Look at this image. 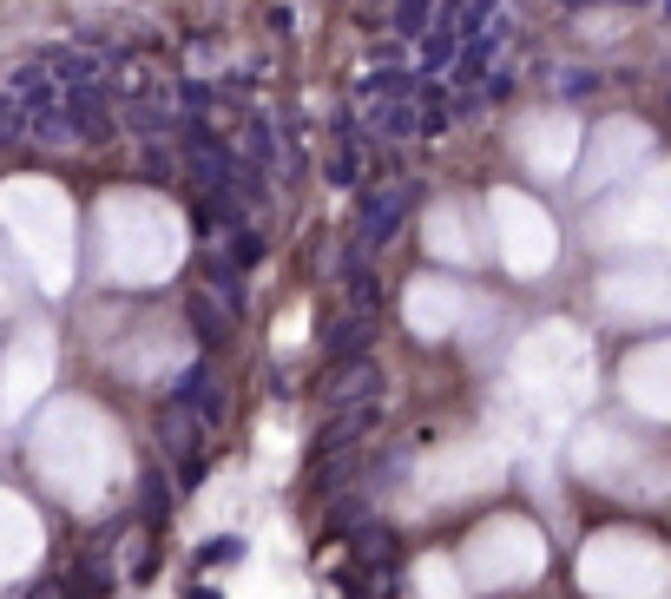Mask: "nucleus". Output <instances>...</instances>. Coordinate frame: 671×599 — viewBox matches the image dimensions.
<instances>
[{"mask_svg": "<svg viewBox=\"0 0 671 599\" xmlns=\"http://www.w3.org/2000/svg\"><path fill=\"white\" fill-rule=\"evenodd\" d=\"M415 191L422 185H408V178H389V185H375L356 198V244L362 251H389L395 231H402V218L415 211Z\"/></svg>", "mask_w": 671, "mask_h": 599, "instance_id": "obj_1", "label": "nucleus"}, {"mask_svg": "<svg viewBox=\"0 0 671 599\" xmlns=\"http://www.w3.org/2000/svg\"><path fill=\"white\" fill-rule=\"evenodd\" d=\"M60 112L73 126V145H106L119 132V112H112V79L93 86H60Z\"/></svg>", "mask_w": 671, "mask_h": 599, "instance_id": "obj_2", "label": "nucleus"}, {"mask_svg": "<svg viewBox=\"0 0 671 599\" xmlns=\"http://www.w3.org/2000/svg\"><path fill=\"white\" fill-rule=\"evenodd\" d=\"M316 402H323L329 415L336 409H362V402H382V363H375V356H362V363H336L323 376V389H316Z\"/></svg>", "mask_w": 671, "mask_h": 599, "instance_id": "obj_3", "label": "nucleus"}, {"mask_svg": "<svg viewBox=\"0 0 671 599\" xmlns=\"http://www.w3.org/2000/svg\"><path fill=\"white\" fill-rule=\"evenodd\" d=\"M165 409H185V415H198L204 428H218V422H224V382L211 376V363H204V356H198V363H191L185 376L172 382V402H165Z\"/></svg>", "mask_w": 671, "mask_h": 599, "instance_id": "obj_4", "label": "nucleus"}, {"mask_svg": "<svg viewBox=\"0 0 671 599\" xmlns=\"http://www.w3.org/2000/svg\"><path fill=\"white\" fill-rule=\"evenodd\" d=\"M382 422V402H362V409H336L323 428H316V442H310V455L316 461H329V455H349V448H362V435Z\"/></svg>", "mask_w": 671, "mask_h": 599, "instance_id": "obj_5", "label": "nucleus"}, {"mask_svg": "<svg viewBox=\"0 0 671 599\" xmlns=\"http://www.w3.org/2000/svg\"><path fill=\"white\" fill-rule=\"evenodd\" d=\"M422 73H408V66H369L356 79V99L362 106H422Z\"/></svg>", "mask_w": 671, "mask_h": 599, "instance_id": "obj_6", "label": "nucleus"}, {"mask_svg": "<svg viewBox=\"0 0 671 599\" xmlns=\"http://www.w3.org/2000/svg\"><path fill=\"white\" fill-rule=\"evenodd\" d=\"M237 158H244V165H257L264 178L283 165V139H277V112H270V106H250V112H244V132H237Z\"/></svg>", "mask_w": 671, "mask_h": 599, "instance_id": "obj_7", "label": "nucleus"}, {"mask_svg": "<svg viewBox=\"0 0 671 599\" xmlns=\"http://www.w3.org/2000/svg\"><path fill=\"white\" fill-rule=\"evenodd\" d=\"M369 349H375V316L343 310V316H329V323H323V356H329V369H336V363H362Z\"/></svg>", "mask_w": 671, "mask_h": 599, "instance_id": "obj_8", "label": "nucleus"}, {"mask_svg": "<svg viewBox=\"0 0 671 599\" xmlns=\"http://www.w3.org/2000/svg\"><path fill=\"white\" fill-rule=\"evenodd\" d=\"M0 93L14 99L20 112H53V106H60V79H53L40 60H27L14 79H7V86H0Z\"/></svg>", "mask_w": 671, "mask_h": 599, "instance_id": "obj_9", "label": "nucleus"}, {"mask_svg": "<svg viewBox=\"0 0 671 599\" xmlns=\"http://www.w3.org/2000/svg\"><path fill=\"white\" fill-rule=\"evenodd\" d=\"M172 501H178V488H172V474H165V461H145L139 468V521L152 527V534L178 514Z\"/></svg>", "mask_w": 671, "mask_h": 599, "instance_id": "obj_10", "label": "nucleus"}, {"mask_svg": "<svg viewBox=\"0 0 671 599\" xmlns=\"http://www.w3.org/2000/svg\"><path fill=\"white\" fill-rule=\"evenodd\" d=\"M185 323H191V336H198L204 349H224L231 343V330H237V316L224 310L211 290H198V297H185Z\"/></svg>", "mask_w": 671, "mask_h": 599, "instance_id": "obj_11", "label": "nucleus"}, {"mask_svg": "<svg viewBox=\"0 0 671 599\" xmlns=\"http://www.w3.org/2000/svg\"><path fill=\"white\" fill-rule=\"evenodd\" d=\"M204 257H218L224 270H237V277H244V270L264 264V231H257V224H237V231H224Z\"/></svg>", "mask_w": 671, "mask_h": 599, "instance_id": "obj_12", "label": "nucleus"}, {"mask_svg": "<svg viewBox=\"0 0 671 599\" xmlns=\"http://www.w3.org/2000/svg\"><path fill=\"white\" fill-rule=\"evenodd\" d=\"M349 540H356V560L369 573H395V560H402V540H395V527H382V521H362Z\"/></svg>", "mask_w": 671, "mask_h": 599, "instance_id": "obj_13", "label": "nucleus"}, {"mask_svg": "<svg viewBox=\"0 0 671 599\" xmlns=\"http://www.w3.org/2000/svg\"><path fill=\"white\" fill-rule=\"evenodd\" d=\"M369 139H422V106H362Z\"/></svg>", "mask_w": 671, "mask_h": 599, "instance_id": "obj_14", "label": "nucleus"}, {"mask_svg": "<svg viewBox=\"0 0 671 599\" xmlns=\"http://www.w3.org/2000/svg\"><path fill=\"white\" fill-rule=\"evenodd\" d=\"M461 53V33H454V14H435V27L422 33V79H441Z\"/></svg>", "mask_w": 671, "mask_h": 599, "instance_id": "obj_15", "label": "nucleus"}, {"mask_svg": "<svg viewBox=\"0 0 671 599\" xmlns=\"http://www.w3.org/2000/svg\"><path fill=\"white\" fill-rule=\"evenodd\" d=\"M158 435H165V448H172L178 461L204 455V422H198V415H185V409H165V415H158Z\"/></svg>", "mask_w": 671, "mask_h": 599, "instance_id": "obj_16", "label": "nucleus"}, {"mask_svg": "<svg viewBox=\"0 0 671 599\" xmlns=\"http://www.w3.org/2000/svg\"><path fill=\"white\" fill-rule=\"evenodd\" d=\"M343 303L356 316H375V310H382V277H375L369 264H356V257L343 264Z\"/></svg>", "mask_w": 671, "mask_h": 599, "instance_id": "obj_17", "label": "nucleus"}, {"mask_svg": "<svg viewBox=\"0 0 671 599\" xmlns=\"http://www.w3.org/2000/svg\"><path fill=\"white\" fill-rule=\"evenodd\" d=\"M218 86H211V79H178L172 86V112L178 119H211V106H218Z\"/></svg>", "mask_w": 671, "mask_h": 599, "instance_id": "obj_18", "label": "nucleus"}, {"mask_svg": "<svg viewBox=\"0 0 671 599\" xmlns=\"http://www.w3.org/2000/svg\"><path fill=\"white\" fill-rule=\"evenodd\" d=\"M204 290H211V297H218L231 316H244V310H250V297H244V277H237V270H224L218 257H204Z\"/></svg>", "mask_w": 671, "mask_h": 599, "instance_id": "obj_19", "label": "nucleus"}, {"mask_svg": "<svg viewBox=\"0 0 671 599\" xmlns=\"http://www.w3.org/2000/svg\"><path fill=\"white\" fill-rule=\"evenodd\" d=\"M435 14H441V0H395V14H389V27L402 33V40H422V33L435 27Z\"/></svg>", "mask_w": 671, "mask_h": 599, "instance_id": "obj_20", "label": "nucleus"}, {"mask_svg": "<svg viewBox=\"0 0 671 599\" xmlns=\"http://www.w3.org/2000/svg\"><path fill=\"white\" fill-rule=\"evenodd\" d=\"M599 86H606V79H599L593 66H560V73H553V93H560L566 106H579V99H593Z\"/></svg>", "mask_w": 671, "mask_h": 599, "instance_id": "obj_21", "label": "nucleus"}, {"mask_svg": "<svg viewBox=\"0 0 671 599\" xmlns=\"http://www.w3.org/2000/svg\"><path fill=\"white\" fill-rule=\"evenodd\" d=\"M356 474H362V455H329L323 468H316L310 488H316V494H343L349 481H356Z\"/></svg>", "mask_w": 671, "mask_h": 599, "instance_id": "obj_22", "label": "nucleus"}, {"mask_svg": "<svg viewBox=\"0 0 671 599\" xmlns=\"http://www.w3.org/2000/svg\"><path fill=\"white\" fill-rule=\"evenodd\" d=\"M27 139H40V145H73V126H66L60 106H53V112H27Z\"/></svg>", "mask_w": 671, "mask_h": 599, "instance_id": "obj_23", "label": "nucleus"}, {"mask_svg": "<svg viewBox=\"0 0 671 599\" xmlns=\"http://www.w3.org/2000/svg\"><path fill=\"white\" fill-rule=\"evenodd\" d=\"M139 172L165 185V178H178V152H172L165 139H145V145H139Z\"/></svg>", "mask_w": 671, "mask_h": 599, "instance_id": "obj_24", "label": "nucleus"}, {"mask_svg": "<svg viewBox=\"0 0 671 599\" xmlns=\"http://www.w3.org/2000/svg\"><path fill=\"white\" fill-rule=\"evenodd\" d=\"M237 560H244V540H237V534L198 540V567H237Z\"/></svg>", "mask_w": 671, "mask_h": 599, "instance_id": "obj_25", "label": "nucleus"}, {"mask_svg": "<svg viewBox=\"0 0 671 599\" xmlns=\"http://www.w3.org/2000/svg\"><path fill=\"white\" fill-rule=\"evenodd\" d=\"M336 145H343L349 158H356V152H369V132L356 126V112H349V106H336Z\"/></svg>", "mask_w": 671, "mask_h": 599, "instance_id": "obj_26", "label": "nucleus"}, {"mask_svg": "<svg viewBox=\"0 0 671 599\" xmlns=\"http://www.w3.org/2000/svg\"><path fill=\"white\" fill-rule=\"evenodd\" d=\"M20 139H27V112L0 93V145H20Z\"/></svg>", "mask_w": 671, "mask_h": 599, "instance_id": "obj_27", "label": "nucleus"}, {"mask_svg": "<svg viewBox=\"0 0 671 599\" xmlns=\"http://www.w3.org/2000/svg\"><path fill=\"white\" fill-rule=\"evenodd\" d=\"M494 99H514V66H494L481 79V106H494Z\"/></svg>", "mask_w": 671, "mask_h": 599, "instance_id": "obj_28", "label": "nucleus"}, {"mask_svg": "<svg viewBox=\"0 0 671 599\" xmlns=\"http://www.w3.org/2000/svg\"><path fill=\"white\" fill-rule=\"evenodd\" d=\"M356 178H362V165H356V158H349V152H336V158H329V185H356Z\"/></svg>", "mask_w": 671, "mask_h": 599, "instance_id": "obj_29", "label": "nucleus"}, {"mask_svg": "<svg viewBox=\"0 0 671 599\" xmlns=\"http://www.w3.org/2000/svg\"><path fill=\"white\" fill-rule=\"evenodd\" d=\"M448 126H454V112H448V106H422V139H441Z\"/></svg>", "mask_w": 671, "mask_h": 599, "instance_id": "obj_30", "label": "nucleus"}, {"mask_svg": "<svg viewBox=\"0 0 671 599\" xmlns=\"http://www.w3.org/2000/svg\"><path fill=\"white\" fill-rule=\"evenodd\" d=\"M185 599H224V593H218V586H191Z\"/></svg>", "mask_w": 671, "mask_h": 599, "instance_id": "obj_31", "label": "nucleus"}]
</instances>
